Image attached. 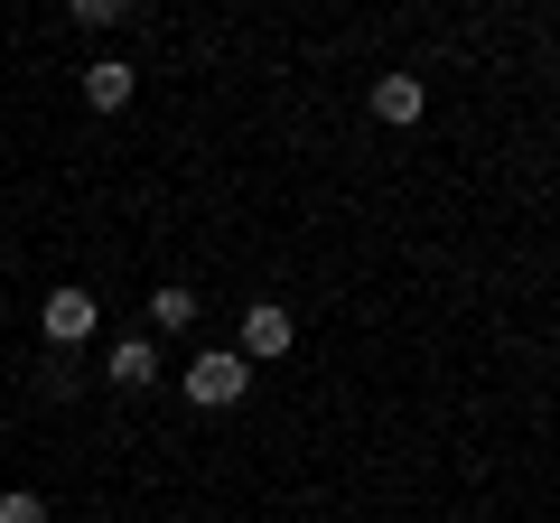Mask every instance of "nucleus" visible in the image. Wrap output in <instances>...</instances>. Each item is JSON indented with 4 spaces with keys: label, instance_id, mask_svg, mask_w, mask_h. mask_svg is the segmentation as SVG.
Returning a JSON list of instances; mask_svg holds the SVG:
<instances>
[{
    "label": "nucleus",
    "instance_id": "39448f33",
    "mask_svg": "<svg viewBox=\"0 0 560 523\" xmlns=\"http://www.w3.org/2000/svg\"><path fill=\"white\" fill-rule=\"evenodd\" d=\"M140 318H150V337H187V327L206 318V300H197L187 281H160L150 300H140Z\"/></svg>",
    "mask_w": 560,
    "mask_h": 523
},
{
    "label": "nucleus",
    "instance_id": "423d86ee",
    "mask_svg": "<svg viewBox=\"0 0 560 523\" xmlns=\"http://www.w3.org/2000/svg\"><path fill=\"white\" fill-rule=\"evenodd\" d=\"M131 94H140V66L131 57H94V66H84V113H121Z\"/></svg>",
    "mask_w": 560,
    "mask_h": 523
},
{
    "label": "nucleus",
    "instance_id": "9b49d317",
    "mask_svg": "<svg viewBox=\"0 0 560 523\" xmlns=\"http://www.w3.org/2000/svg\"><path fill=\"white\" fill-rule=\"evenodd\" d=\"M551 75H560V47H551Z\"/></svg>",
    "mask_w": 560,
    "mask_h": 523
},
{
    "label": "nucleus",
    "instance_id": "20e7f679",
    "mask_svg": "<svg viewBox=\"0 0 560 523\" xmlns=\"http://www.w3.org/2000/svg\"><path fill=\"white\" fill-rule=\"evenodd\" d=\"M160 374H168V356H160L150 327H140V337H113V356H103V383H113V393H150Z\"/></svg>",
    "mask_w": 560,
    "mask_h": 523
},
{
    "label": "nucleus",
    "instance_id": "1a4fd4ad",
    "mask_svg": "<svg viewBox=\"0 0 560 523\" xmlns=\"http://www.w3.org/2000/svg\"><path fill=\"white\" fill-rule=\"evenodd\" d=\"M0 523H57V514H47V496H28V486H10V496H0Z\"/></svg>",
    "mask_w": 560,
    "mask_h": 523
},
{
    "label": "nucleus",
    "instance_id": "6e6552de",
    "mask_svg": "<svg viewBox=\"0 0 560 523\" xmlns=\"http://www.w3.org/2000/svg\"><path fill=\"white\" fill-rule=\"evenodd\" d=\"M66 20L94 38V28H121V0H66Z\"/></svg>",
    "mask_w": 560,
    "mask_h": 523
},
{
    "label": "nucleus",
    "instance_id": "0eeeda50",
    "mask_svg": "<svg viewBox=\"0 0 560 523\" xmlns=\"http://www.w3.org/2000/svg\"><path fill=\"white\" fill-rule=\"evenodd\" d=\"M364 103H374V121L411 131V121L430 113V84H420V75H374V94H364Z\"/></svg>",
    "mask_w": 560,
    "mask_h": 523
},
{
    "label": "nucleus",
    "instance_id": "f03ea898",
    "mask_svg": "<svg viewBox=\"0 0 560 523\" xmlns=\"http://www.w3.org/2000/svg\"><path fill=\"white\" fill-rule=\"evenodd\" d=\"M178 383H187V403H197V411H234L243 393H253V364H243L234 346H206V356H187Z\"/></svg>",
    "mask_w": 560,
    "mask_h": 523
},
{
    "label": "nucleus",
    "instance_id": "7ed1b4c3",
    "mask_svg": "<svg viewBox=\"0 0 560 523\" xmlns=\"http://www.w3.org/2000/svg\"><path fill=\"white\" fill-rule=\"evenodd\" d=\"M300 346V318H290V300H243V337H234V356L243 364H280Z\"/></svg>",
    "mask_w": 560,
    "mask_h": 523
},
{
    "label": "nucleus",
    "instance_id": "f257e3e1",
    "mask_svg": "<svg viewBox=\"0 0 560 523\" xmlns=\"http://www.w3.org/2000/svg\"><path fill=\"white\" fill-rule=\"evenodd\" d=\"M94 327H103V300L84 281H57L38 300V337H47V356H84L94 346Z\"/></svg>",
    "mask_w": 560,
    "mask_h": 523
},
{
    "label": "nucleus",
    "instance_id": "f8f14e48",
    "mask_svg": "<svg viewBox=\"0 0 560 523\" xmlns=\"http://www.w3.org/2000/svg\"><path fill=\"white\" fill-rule=\"evenodd\" d=\"M467 523H486V514H467Z\"/></svg>",
    "mask_w": 560,
    "mask_h": 523
},
{
    "label": "nucleus",
    "instance_id": "9d476101",
    "mask_svg": "<svg viewBox=\"0 0 560 523\" xmlns=\"http://www.w3.org/2000/svg\"><path fill=\"white\" fill-rule=\"evenodd\" d=\"M38 383H47V393H57V403H66V393H75V383H84V364H75V356H47V364H38Z\"/></svg>",
    "mask_w": 560,
    "mask_h": 523
}]
</instances>
